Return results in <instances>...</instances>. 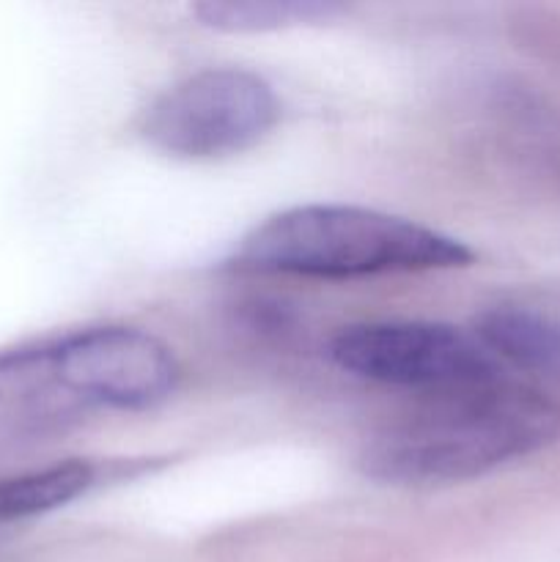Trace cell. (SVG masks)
<instances>
[{
    "instance_id": "7a4b0ae2",
    "label": "cell",
    "mask_w": 560,
    "mask_h": 562,
    "mask_svg": "<svg viewBox=\"0 0 560 562\" xmlns=\"http://www.w3.org/2000/svg\"><path fill=\"white\" fill-rule=\"evenodd\" d=\"M470 261V247L412 220L377 209L311 203L258 223L228 263L239 272L344 280L453 269Z\"/></svg>"
},
{
    "instance_id": "ba28073f",
    "label": "cell",
    "mask_w": 560,
    "mask_h": 562,
    "mask_svg": "<svg viewBox=\"0 0 560 562\" xmlns=\"http://www.w3.org/2000/svg\"><path fill=\"white\" fill-rule=\"evenodd\" d=\"M340 11V5L316 0H206L195 5L198 20L225 33H267L296 25H316Z\"/></svg>"
},
{
    "instance_id": "3957f363",
    "label": "cell",
    "mask_w": 560,
    "mask_h": 562,
    "mask_svg": "<svg viewBox=\"0 0 560 562\" xmlns=\"http://www.w3.org/2000/svg\"><path fill=\"white\" fill-rule=\"evenodd\" d=\"M278 119L280 102L264 77L245 69H203L154 99L141 132L168 157L220 159L258 146Z\"/></svg>"
},
{
    "instance_id": "8992f818",
    "label": "cell",
    "mask_w": 560,
    "mask_h": 562,
    "mask_svg": "<svg viewBox=\"0 0 560 562\" xmlns=\"http://www.w3.org/2000/svg\"><path fill=\"white\" fill-rule=\"evenodd\" d=\"M475 338L503 366L560 379V318L530 307H492L475 318Z\"/></svg>"
},
{
    "instance_id": "6da1fadb",
    "label": "cell",
    "mask_w": 560,
    "mask_h": 562,
    "mask_svg": "<svg viewBox=\"0 0 560 562\" xmlns=\"http://www.w3.org/2000/svg\"><path fill=\"white\" fill-rule=\"evenodd\" d=\"M560 406L527 384L500 382L437 393L388 423L360 453L368 477L388 486H450L549 448Z\"/></svg>"
},
{
    "instance_id": "52a82bcc",
    "label": "cell",
    "mask_w": 560,
    "mask_h": 562,
    "mask_svg": "<svg viewBox=\"0 0 560 562\" xmlns=\"http://www.w3.org/2000/svg\"><path fill=\"white\" fill-rule=\"evenodd\" d=\"M93 477H97L93 467L82 464V461L5 477L0 481V525L49 514V510L71 503L91 488Z\"/></svg>"
},
{
    "instance_id": "277c9868",
    "label": "cell",
    "mask_w": 560,
    "mask_h": 562,
    "mask_svg": "<svg viewBox=\"0 0 560 562\" xmlns=\"http://www.w3.org/2000/svg\"><path fill=\"white\" fill-rule=\"evenodd\" d=\"M329 357L338 368L368 382L434 393L505 379L503 362L475 333L432 322L351 324L335 335Z\"/></svg>"
},
{
    "instance_id": "5b68a950",
    "label": "cell",
    "mask_w": 560,
    "mask_h": 562,
    "mask_svg": "<svg viewBox=\"0 0 560 562\" xmlns=\"http://www.w3.org/2000/svg\"><path fill=\"white\" fill-rule=\"evenodd\" d=\"M55 376L77 409H152L179 384L173 351L132 327H99L49 344Z\"/></svg>"
}]
</instances>
